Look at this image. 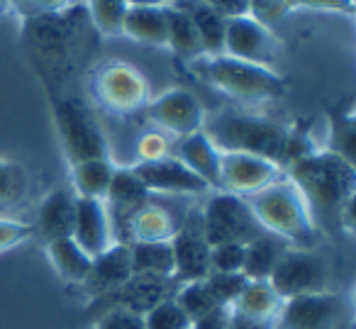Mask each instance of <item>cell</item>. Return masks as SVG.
Returning a JSON list of instances; mask_svg holds the SVG:
<instances>
[{
  "mask_svg": "<svg viewBox=\"0 0 356 329\" xmlns=\"http://www.w3.org/2000/svg\"><path fill=\"white\" fill-rule=\"evenodd\" d=\"M283 171L305 198L317 232L339 230L341 212L356 195L354 163L330 149H317L291 161Z\"/></svg>",
  "mask_w": 356,
  "mask_h": 329,
  "instance_id": "cell-1",
  "label": "cell"
},
{
  "mask_svg": "<svg viewBox=\"0 0 356 329\" xmlns=\"http://www.w3.org/2000/svg\"><path fill=\"white\" fill-rule=\"evenodd\" d=\"M203 132L208 134V139L220 154H254V157H264L286 166L291 127L283 122L227 110V113L205 118Z\"/></svg>",
  "mask_w": 356,
  "mask_h": 329,
  "instance_id": "cell-2",
  "label": "cell"
},
{
  "mask_svg": "<svg viewBox=\"0 0 356 329\" xmlns=\"http://www.w3.org/2000/svg\"><path fill=\"white\" fill-rule=\"evenodd\" d=\"M254 217L259 220L266 234L276 236L286 246L293 249H312L317 244L315 222H312L310 207H307L302 193L288 176L276 181L273 186L254 193L247 198Z\"/></svg>",
  "mask_w": 356,
  "mask_h": 329,
  "instance_id": "cell-3",
  "label": "cell"
},
{
  "mask_svg": "<svg viewBox=\"0 0 356 329\" xmlns=\"http://www.w3.org/2000/svg\"><path fill=\"white\" fill-rule=\"evenodd\" d=\"M203 76L227 98L244 105H259L276 100L286 93V81L268 66L247 64L227 54L200 56Z\"/></svg>",
  "mask_w": 356,
  "mask_h": 329,
  "instance_id": "cell-4",
  "label": "cell"
},
{
  "mask_svg": "<svg viewBox=\"0 0 356 329\" xmlns=\"http://www.w3.org/2000/svg\"><path fill=\"white\" fill-rule=\"evenodd\" d=\"M93 95L113 115H132L152 100L147 76L127 61H105L93 74Z\"/></svg>",
  "mask_w": 356,
  "mask_h": 329,
  "instance_id": "cell-5",
  "label": "cell"
},
{
  "mask_svg": "<svg viewBox=\"0 0 356 329\" xmlns=\"http://www.w3.org/2000/svg\"><path fill=\"white\" fill-rule=\"evenodd\" d=\"M203 232L210 246L215 244H249L266 232L254 217L247 198L218 191L200 212Z\"/></svg>",
  "mask_w": 356,
  "mask_h": 329,
  "instance_id": "cell-6",
  "label": "cell"
},
{
  "mask_svg": "<svg viewBox=\"0 0 356 329\" xmlns=\"http://www.w3.org/2000/svg\"><path fill=\"white\" fill-rule=\"evenodd\" d=\"M268 283L273 285L283 300L298 298V295L322 293L327 288V268L320 254L312 249H293L286 246L273 266Z\"/></svg>",
  "mask_w": 356,
  "mask_h": 329,
  "instance_id": "cell-7",
  "label": "cell"
},
{
  "mask_svg": "<svg viewBox=\"0 0 356 329\" xmlns=\"http://www.w3.org/2000/svg\"><path fill=\"white\" fill-rule=\"evenodd\" d=\"M351 314L346 298L334 293H310L283 300L276 329H339V324Z\"/></svg>",
  "mask_w": 356,
  "mask_h": 329,
  "instance_id": "cell-8",
  "label": "cell"
},
{
  "mask_svg": "<svg viewBox=\"0 0 356 329\" xmlns=\"http://www.w3.org/2000/svg\"><path fill=\"white\" fill-rule=\"evenodd\" d=\"M286 176L281 163L268 161L254 154L227 152L220 154V186L218 191L232 193L239 198H249L264 188L273 186Z\"/></svg>",
  "mask_w": 356,
  "mask_h": 329,
  "instance_id": "cell-9",
  "label": "cell"
},
{
  "mask_svg": "<svg viewBox=\"0 0 356 329\" xmlns=\"http://www.w3.org/2000/svg\"><path fill=\"white\" fill-rule=\"evenodd\" d=\"M222 54L247 61V64L273 69V64L278 61V54H281V42L271 32V27L252 20L249 15H242L227 20Z\"/></svg>",
  "mask_w": 356,
  "mask_h": 329,
  "instance_id": "cell-10",
  "label": "cell"
},
{
  "mask_svg": "<svg viewBox=\"0 0 356 329\" xmlns=\"http://www.w3.org/2000/svg\"><path fill=\"white\" fill-rule=\"evenodd\" d=\"M147 118L156 127L176 134V137H188L193 132H200L205 122V110L200 100L188 88H168L154 100H149L144 108Z\"/></svg>",
  "mask_w": 356,
  "mask_h": 329,
  "instance_id": "cell-11",
  "label": "cell"
},
{
  "mask_svg": "<svg viewBox=\"0 0 356 329\" xmlns=\"http://www.w3.org/2000/svg\"><path fill=\"white\" fill-rule=\"evenodd\" d=\"M59 129L61 139H64V154L71 166L81 161H90V159H108L105 134L100 132V127L83 108L74 103L61 105Z\"/></svg>",
  "mask_w": 356,
  "mask_h": 329,
  "instance_id": "cell-12",
  "label": "cell"
},
{
  "mask_svg": "<svg viewBox=\"0 0 356 329\" xmlns=\"http://www.w3.org/2000/svg\"><path fill=\"white\" fill-rule=\"evenodd\" d=\"M173 278L178 285L203 280L210 273V244L203 232V217L191 215L184 227H178L171 239Z\"/></svg>",
  "mask_w": 356,
  "mask_h": 329,
  "instance_id": "cell-13",
  "label": "cell"
},
{
  "mask_svg": "<svg viewBox=\"0 0 356 329\" xmlns=\"http://www.w3.org/2000/svg\"><path fill=\"white\" fill-rule=\"evenodd\" d=\"M132 173L139 178L147 193H166V195H200L208 193L210 186L191 171L186 163H181L176 157L159 159V161L134 163Z\"/></svg>",
  "mask_w": 356,
  "mask_h": 329,
  "instance_id": "cell-14",
  "label": "cell"
},
{
  "mask_svg": "<svg viewBox=\"0 0 356 329\" xmlns=\"http://www.w3.org/2000/svg\"><path fill=\"white\" fill-rule=\"evenodd\" d=\"M71 239H74L90 259H95V256L103 254L105 249H110V246L115 244L113 220H110V212L103 200L76 195Z\"/></svg>",
  "mask_w": 356,
  "mask_h": 329,
  "instance_id": "cell-15",
  "label": "cell"
},
{
  "mask_svg": "<svg viewBox=\"0 0 356 329\" xmlns=\"http://www.w3.org/2000/svg\"><path fill=\"white\" fill-rule=\"evenodd\" d=\"M176 278L132 273V278L127 283H122L118 290H113L105 298H113V307L129 310L134 314H147L149 310L161 305L163 300H171L176 295Z\"/></svg>",
  "mask_w": 356,
  "mask_h": 329,
  "instance_id": "cell-16",
  "label": "cell"
},
{
  "mask_svg": "<svg viewBox=\"0 0 356 329\" xmlns=\"http://www.w3.org/2000/svg\"><path fill=\"white\" fill-rule=\"evenodd\" d=\"M132 278V256L129 244H113L98 254L90 264L88 278L83 280V290L90 298H105L113 290H118L122 283Z\"/></svg>",
  "mask_w": 356,
  "mask_h": 329,
  "instance_id": "cell-17",
  "label": "cell"
},
{
  "mask_svg": "<svg viewBox=\"0 0 356 329\" xmlns=\"http://www.w3.org/2000/svg\"><path fill=\"white\" fill-rule=\"evenodd\" d=\"M74 207H76V195H71L64 188L51 191L42 200L40 212H37L35 234H40L44 239V244L47 241L71 236V230H74Z\"/></svg>",
  "mask_w": 356,
  "mask_h": 329,
  "instance_id": "cell-18",
  "label": "cell"
},
{
  "mask_svg": "<svg viewBox=\"0 0 356 329\" xmlns=\"http://www.w3.org/2000/svg\"><path fill=\"white\" fill-rule=\"evenodd\" d=\"M178 161L186 163L198 178H203L210 188L218 191L220 186V152L200 129L178 142Z\"/></svg>",
  "mask_w": 356,
  "mask_h": 329,
  "instance_id": "cell-19",
  "label": "cell"
},
{
  "mask_svg": "<svg viewBox=\"0 0 356 329\" xmlns=\"http://www.w3.org/2000/svg\"><path fill=\"white\" fill-rule=\"evenodd\" d=\"M166 3H171L173 8H178V10L184 13V15L195 25L200 40H203L205 56L222 54L227 20H225L220 13H215L210 6H205L203 0H166Z\"/></svg>",
  "mask_w": 356,
  "mask_h": 329,
  "instance_id": "cell-20",
  "label": "cell"
},
{
  "mask_svg": "<svg viewBox=\"0 0 356 329\" xmlns=\"http://www.w3.org/2000/svg\"><path fill=\"white\" fill-rule=\"evenodd\" d=\"M281 307H283V298L273 290V285L268 280H247L244 290L232 303L234 312L273 324H276L278 314H281Z\"/></svg>",
  "mask_w": 356,
  "mask_h": 329,
  "instance_id": "cell-21",
  "label": "cell"
},
{
  "mask_svg": "<svg viewBox=\"0 0 356 329\" xmlns=\"http://www.w3.org/2000/svg\"><path fill=\"white\" fill-rule=\"evenodd\" d=\"M178 225L171 212L154 202H144L127 220V234L132 241H171Z\"/></svg>",
  "mask_w": 356,
  "mask_h": 329,
  "instance_id": "cell-22",
  "label": "cell"
},
{
  "mask_svg": "<svg viewBox=\"0 0 356 329\" xmlns=\"http://www.w3.org/2000/svg\"><path fill=\"white\" fill-rule=\"evenodd\" d=\"M122 35L149 47H166V13L163 6L127 8L122 20Z\"/></svg>",
  "mask_w": 356,
  "mask_h": 329,
  "instance_id": "cell-23",
  "label": "cell"
},
{
  "mask_svg": "<svg viewBox=\"0 0 356 329\" xmlns=\"http://www.w3.org/2000/svg\"><path fill=\"white\" fill-rule=\"evenodd\" d=\"M105 207H108L110 215H122L124 222L129 220L132 212H137L144 202H149L147 188L139 183V178L132 173V168H115L110 188L105 193Z\"/></svg>",
  "mask_w": 356,
  "mask_h": 329,
  "instance_id": "cell-24",
  "label": "cell"
},
{
  "mask_svg": "<svg viewBox=\"0 0 356 329\" xmlns=\"http://www.w3.org/2000/svg\"><path fill=\"white\" fill-rule=\"evenodd\" d=\"M44 254L49 259V264L54 266V271L66 280V283H83L88 278V271H90V259L79 244H76L71 236L66 239H54V241H47L44 244Z\"/></svg>",
  "mask_w": 356,
  "mask_h": 329,
  "instance_id": "cell-25",
  "label": "cell"
},
{
  "mask_svg": "<svg viewBox=\"0 0 356 329\" xmlns=\"http://www.w3.org/2000/svg\"><path fill=\"white\" fill-rule=\"evenodd\" d=\"M166 13V47L173 54L184 56V59H200L205 56L203 40H200L195 25L184 15V13L173 8L171 3L163 6Z\"/></svg>",
  "mask_w": 356,
  "mask_h": 329,
  "instance_id": "cell-26",
  "label": "cell"
},
{
  "mask_svg": "<svg viewBox=\"0 0 356 329\" xmlns=\"http://www.w3.org/2000/svg\"><path fill=\"white\" fill-rule=\"evenodd\" d=\"M115 163L108 159H90V161H81L71 166V183L79 198H95V200H105V193L110 188L115 173Z\"/></svg>",
  "mask_w": 356,
  "mask_h": 329,
  "instance_id": "cell-27",
  "label": "cell"
},
{
  "mask_svg": "<svg viewBox=\"0 0 356 329\" xmlns=\"http://www.w3.org/2000/svg\"><path fill=\"white\" fill-rule=\"evenodd\" d=\"M129 256H132V273L173 278L171 241H132Z\"/></svg>",
  "mask_w": 356,
  "mask_h": 329,
  "instance_id": "cell-28",
  "label": "cell"
},
{
  "mask_svg": "<svg viewBox=\"0 0 356 329\" xmlns=\"http://www.w3.org/2000/svg\"><path fill=\"white\" fill-rule=\"evenodd\" d=\"M283 249H286V244L271 234H264L259 239L249 241L244 246L242 275L247 280H268V275H271L273 266H276L278 256L283 254Z\"/></svg>",
  "mask_w": 356,
  "mask_h": 329,
  "instance_id": "cell-29",
  "label": "cell"
},
{
  "mask_svg": "<svg viewBox=\"0 0 356 329\" xmlns=\"http://www.w3.org/2000/svg\"><path fill=\"white\" fill-rule=\"evenodd\" d=\"M173 300H176V303L181 305V310L188 314L191 322H195V319H200L203 314H208L210 310L222 307V305L215 303V298L210 295L205 280H193V283L178 285Z\"/></svg>",
  "mask_w": 356,
  "mask_h": 329,
  "instance_id": "cell-30",
  "label": "cell"
},
{
  "mask_svg": "<svg viewBox=\"0 0 356 329\" xmlns=\"http://www.w3.org/2000/svg\"><path fill=\"white\" fill-rule=\"evenodd\" d=\"M30 178L20 163L10 159H0V207L17 205L27 195Z\"/></svg>",
  "mask_w": 356,
  "mask_h": 329,
  "instance_id": "cell-31",
  "label": "cell"
},
{
  "mask_svg": "<svg viewBox=\"0 0 356 329\" xmlns=\"http://www.w3.org/2000/svg\"><path fill=\"white\" fill-rule=\"evenodd\" d=\"M86 3H88V13L95 30L108 37L122 35V20L127 13L124 0H86Z\"/></svg>",
  "mask_w": 356,
  "mask_h": 329,
  "instance_id": "cell-32",
  "label": "cell"
},
{
  "mask_svg": "<svg viewBox=\"0 0 356 329\" xmlns=\"http://www.w3.org/2000/svg\"><path fill=\"white\" fill-rule=\"evenodd\" d=\"M142 322L144 329H191V324H193L173 298L163 300L161 305H156L147 314H142Z\"/></svg>",
  "mask_w": 356,
  "mask_h": 329,
  "instance_id": "cell-33",
  "label": "cell"
},
{
  "mask_svg": "<svg viewBox=\"0 0 356 329\" xmlns=\"http://www.w3.org/2000/svg\"><path fill=\"white\" fill-rule=\"evenodd\" d=\"M203 280H205V285H208L210 295L215 298V303L229 305V307H232L237 295L242 293L244 285H247V278H244L242 273H218V271H210Z\"/></svg>",
  "mask_w": 356,
  "mask_h": 329,
  "instance_id": "cell-34",
  "label": "cell"
},
{
  "mask_svg": "<svg viewBox=\"0 0 356 329\" xmlns=\"http://www.w3.org/2000/svg\"><path fill=\"white\" fill-rule=\"evenodd\" d=\"M244 246L247 244H215V246H210V271H218V273H242Z\"/></svg>",
  "mask_w": 356,
  "mask_h": 329,
  "instance_id": "cell-35",
  "label": "cell"
},
{
  "mask_svg": "<svg viewBox=\"0 0 356 329\" xmlns=\"http://www.w3.org/2000/svg\"><path fill=\"white\" fill-rule=\"evenodd\" d=\"M134 163H147V161H159V159L171 157V147H168L166 134L161 132H144L134 144Z\"/></svg>",
  "mask_w": 356,
  "mask_h": 329,
  "instance_id": "cell-36",
  "label": "cell"
},
{
  "mask_svg": "<svg viewBox=\"0 0 356 329\" xmlns=\"http://www.w3.org/2000/svg\"><path fill=\"white\" fill-rule=\"evenodd\" d=\"M32 236H35V225L32 222L0 217V254H6V251L15 249V246L25 244Z\"/></svg>",
  "mask_w": 356,
  "mask_h": 329,
  "instance_id": "cell-37",
  "label": "cell"
},
{
  "mask_svg": "<svg viewBox=\"0 0 356 329\" xmlns=\"http://www.w3.org/2000/svg\"><path fill=\"white\" fill-rule=\"evenodd\" d=\"M291 13V6H288V0H249V10L247 15L252 20L261 22V25L271 27L276 25L278 20Z\"/></svg>",
  "mask_w": 356,
  "mask_h": 329,
  "instance_id": "cell-38",
  "label": "cell"
},
{
  "mask_svg": "<svg viewBox=\"0 0 356 329\" xmlns=\"http://www.w3.org/2000/svg\"><path fill=\"white\" fill-rule=\"evenodd\" d=\"M95 329H144V322L142 314H134L122 307H113L98 319Z\"/></svg>",
  "mask_w": 356,
  "mask_h": 329,
  "instance_id": "cell-39",
  "label": "cell"
},
{
  "mask_svg": "<svg viewBox=\"0 0 356 329\" xmlns=\"http://www.w3.org/2000/svg\"><path fill=\"white\" fill-rule=\"evenodd\" d=\"M293 8H307V10H337L351 15L354 13V0H288Z\"/></svg>",
  "mask_w": 356,
  "mask_h": 329,
  "instance_id": "cell-40",
  "label": "cell"
},
{
  "mask_svg": "<svg viewBox=\"0 0 356 329\" xmlns=\"http://www.w3.org/2000/svg\"><path fill=\"white\" fill-rule=\"evenodd\" d=\"M229 319H232V307L222 305V307L210 310L208 314L195 319V322L191 324V329H229Z\"/></svg>",
  "mask_w": 356,
  "mask_h": 329,
  "instance_id": "cell-41",
  "label": "cell"
},
{
  "mask_svg": "<svg viewBox=\"0 0 356 329\" xmlns=\"http://www.w3.org/2000/svg\"><path fill=\"white\" fill-rule=\"evenodd\" d=\"M205 6H210L215 13L225 17V20H232V17H242L249 10V0H203Z\"/></svg>",
  "mask_w": 356,
  "mask_h": 329,
  "instance_id": "cell-42",
  "label": "cell"
},
{
  "mask_svg": "<svg viewBox=\"0 0 356 329\" xmlns=\"http://www.w3.org/2000/svg\"><path fill=\"white\" fill-rule=\"evenodd\" d=\"M229 329H276V324H273V322H261V319L244 317V314H239V312H234V310H232Z\"/></svg>",
  "mask_w": 356,
  "mask_h": 329,
  "instance_id": "cell-43",
  "label": "cell"
},
{
  "mask_svg": "<svg viewBox=\"0 0 356 329\" xmlns=\"http://www.w3.org/2000/svg\"><path fill=\"white\" fill-rule=\"evenodd\" d=\"M127 8H149V6H166V0H124Z\"/></svg>",
  "mask_w": 356,
  "mask_h": 329,
  "instance_id": "cell-44",
  "label": "cell"
},
{
  "mask_svg": "<svg viewBox=\"0 0 356 329\" xmlns=\"http://www.w3.org/2000/svg\"><path fill=\"white\" fill-rule=\"evenodd\" d=\"M10 10H13V0H0V15H6Z\"/></svg>",
  "mask_w": 356,
  "mask_h": 329,
  "instance_id": "cell-45",
  "label": "cell"
}]
</instances>
